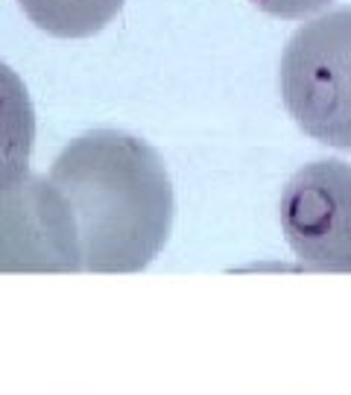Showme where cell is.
I'll list each match as a JSON object with an SVG mask.
<instances>
[{
	"label": "cell",
	"mask_w": 351,
	"mask_h": 395,
	"mask_svg": "<svg viewBox=\"0 0 351 395\" xmlns=\"http://www.w3.org/2000/svg\"><path fill=\"white\" fill-rule=\"evenodd\" d=\"M278 220L292 255L316 273H351V164L322 158L287 182Z\"/></svg>",
	"instance_id": "3957f363"
},
{
	"label": "cell",
	"mask_w": 351,
	"mask_h": 395,
	"mask_svg": "<svg viewBox=\"0 0 351 395\" xmlns=\"http://www.w3.org/2000/svg\"><path fill=\"white\" fill-rule=\"evenodd\" d=\"M278 85L304 135L351 149V6L328 9L292 32L281 53Z\"/></svg>",
	"instance_id": "7a4b0ae2"
},
{
	"label": "cell",
	"mask_w": 351,
	"mask_h": 395,
	"mask_svg": "<svg viewBox=\"0 0 351 395\" xmlns=\"http://www.w3.org/2000/svg\"><path fill=\"white\" fill-rule=\"evenodd\" d=\"M126 0H18L23 15L56 39H88L117 18Z\"/></svg>",
	"instance_id": "8992f818"
},
{
	"label": "cell",
	"mask_w": 351,
	"mask_h": 395,
	"mask_svg": "<svg viewBox=\"0 0 351 395\" xmlns=\"http://www.w3.org/2000/svg\"><path fill=\"white\" fill-rule=\"evenodd\" d=\"M79 270V231L62 191L35 173L0 188V273Z\"/></svg>",
	"instance_id": "277c9868"
},
{
	"label": "cell",
	"mask_w": 351,
	"mask_h": 395,
	"mask_svg": "<svg viewBox=\"0 0 351 395\" xmlns=\"http://www.w3.org/2000/svg\"><path fill=\"white\" fill-rule=\"evenodd\" d=\"M35 111L23 79L0 62V188L30 173Z\"/></svg>",
	"instance_id": "5b68a950"
},
{
	"label": "cell",
	"mask_w": 351,
	"mask_h": 395,
	"mask_svg": "<svg viewBox=\"0 0 351 395\" xmlns=\"http://www.w3.org/2000/svg\"><path fill=\"white\" fill-rule=\"evenodd\" d=\"M50 179L76 220L82 270L140 273L173 226V184L161 156L135 135L97 129L70 141Z\"/></svg>",
	"instance_id": "6da1fadb"
},
{
	"label": "cell",
	"mask_w": 351,
	"mask_h": 395,
	"mask_svg": "<svg viewBox=\"0 0 351 395\" xmlns=\"http://www.w3.org/2000/svg\"><path fill=\"white\" fill-rule=\"evenodd\" d=\"M261 12L281 18V21H310L328 12L334 0H252Z\"/></svg>",
	"instance_id": "52a82bcc"
}]
</instances>
